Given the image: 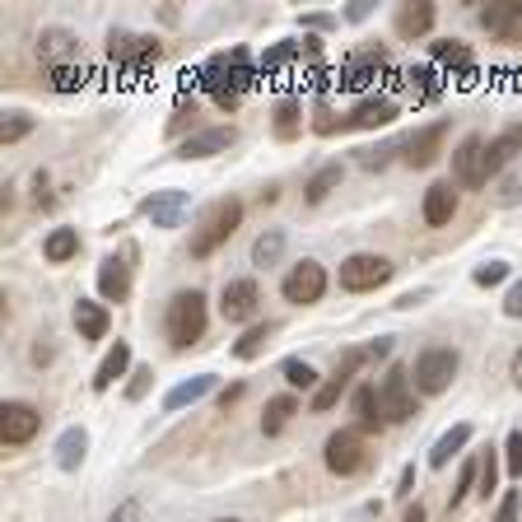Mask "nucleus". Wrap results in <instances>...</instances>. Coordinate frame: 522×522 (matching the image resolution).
<instances>
[{"mask_svg":"<svg viewBox=\"0 0 522 522\" xmlns=\"http://www.w3.org/2000/svg\"><path fill=\"white\" fill-rule=\"evenodd\" d=\"M140 210L154 220V229H182L187 215H191V196H187L182 187H164V191L145 196V206H140Z\"/></svg>","mask_w":522,"mask_h":522,"instance_id":"obj_12","label":"nucleus"},{"mask_svg":"<svg viewBox=\"0 0 522 522\" xmlns=\"http://www.w3.org/2000/svg\"><path fill=\"white\" fill-rule=\"evenodd\" d=\"M387 280H392V261L378 252H354L341 261V290L345 294H369V290L387 285Z\"/></svg>","mask_w":522,"mask_h":522,"instance_id":"obj_6","label":"nucleus"},{"mask_svg":"<svg viewBox=\"0 0 522 522\" xmlns=\"http://www.w3.org/2000/svg\"><path fill=\"white\" fill-rule=\"evenodd\" d=\"M238 224H243V200H233V196H229V200H215L210 215H206V224L191 233V257L206 261L215 248H224L229 238L238 233Z\"/></svg>","mask_w":522,"mask_h":522,"instance_id":"obj_2","label":"nucleus"},{"mask_svg":"<svg viewBox=\"0 0 522 522\" xmlns=\"http://www.w3.org/2000/svg\"><path fill=\"white\" fill-rule=\"evenodd\" d=\"M378 406H383V420L387 425H406L420 415V396H415V383H411V369L392 364L378 383Z\"/></svg>","mask_w":522,"mask_h":522,"instance_id":"obj_4","label":"nucleus"},{"mask_svg":"<svg viewBox=\"0 0 522 522\" xmlns=\"http://www.w3.org/2000/svg\"><path fill=\"white\" fill-rule=\"evenodd\" d=\"M303 56L317 61V56H322V43H317V37H303Z\"/></svg>","mask_w":522,"mask_h":522,"instance_id":"obj_59","label":"nucleus"},{"mask_svg":"<svg viewBox=\"0 0 522 522\" xmlns=\"http://www.w3.org/2000/svg\"><path fill=\"white\" fill-rule=\"evenodd\" d=\"M107 327H112V317H107L103 303H94V299H79L75 303V332H79V341H103Z\"/></svg>","mask_w":522,"mask_h":522,"instance_id":"obj_26","label":"nucleus"},{"mask_svg":"<svg viewBox=\"0 0 522 522\" xmlns=\"http://www.w3.org/2000/svg\"><path fill=\"white\" fill-rule=\"evenodd\" d=\"M401 522H429V517H425V508L415 504V508H406V517H401Z\"/></svg>","mask_w":522,"mask_h":522,"instance_id":"obj_61","label":"nucleus"},{"mask_svg":"<svg viewBox=\"0 0 522 522\" xmlns=\"http://www.w3.org/2000/svg\"><path fill=\"white\" fill-rule=\"evenodd\" d=\"M257 303H261V290H257V280H229L224 294H220V312H224V322H252L257 317Z\"/></svg>","mask_w":522,"mask_h":522,"instance_id":"obj_16","label":"nucleus"},{"mask_svg":"<svg viewBox=\"0 0 522 522\" xmlns=\"http://www.w3.org/2000/svg\"><path fill=\"white\" fill-rule=\"evenodd\" d=\"M299 127H303V103L299 98H280L275 103V136L280 140H294Z\"/></svg>","mask_w":522,"mask_h":522,"instance_id":"obj_39","label":"nucleus"},{"mask_svg":"<svg viewBox=\"0 0 522 522\" xmlns=\"http://www.w3.org/2000/svg\"><path fill=\"white\" fill-rule=\"evenodd\" d=\"M127 374H131V345L117 341V345L103 354V364L94 369V383H89V387H94V392H107L117 378H127Z\"/></svg>","mask_w":522,"mask_h":522,"instance_id":"obj_25","label":"nucleus"},{"mask_svg":"<svg viewBox=\"0 0 522 522\" xmlns=\"http://www.w3.org/2000/svg\"><path fill=\"white\" fill-rule=\"evenodd\" d=\"M107 56L117 61V70H127V75H145L159 56H164V47L154 43V37H140V33H117L107 37Z\"/></svg>","mask_w":522,"mask_h":522,"instance_id":"obj_5","label":"nucleus"},{"mask_svg":"<svg viewBox=\"0 0 522 522\" xmlns=\"http://www.w3.org/2000/svg\"><path fill=\"white\" fill-rule=\"evenodd\" d=\"M271 336H275V322H257V327H248L243 336L233 341V359H257V354L271 345Z\"/></svg>","mask_w":522,"mask_h":522,"instance_id":"obj_36","label":"nucleus"},{"mask_svg":"<svg viewBox=\"0 0 522 522\" xmlns=\"http://www.w3.org/2000/svg\"><path fill=\"white\" fill-rule=\"evenodd\" d=\"M280 294H285L290 303H317L327 294V266L322 261H312V257H303L299 266H290V275H285V285H280Z\"/></svg>","mask_w":522,"mask_h":522,"instance_id":"obj_8","label":"nucleus"},{"mask_svg":"<svg viewBox=\"0 0 522 522\" xmlns=\"http://www.w3.org/2000/svg\"><path fill=\"white\" fill-rule=\"evenodd\" d=\"M495 490H499V448H486V457H480V486H476V495L490 504Z\"/></svg>","mask_w":522,"mask_h":522,"instance_id":"obj_43","label":"nucleus"},{"mask_svg":"<svg viewBox=\"0 0 522 522\" xmlns=\"http://www.w3.org/2000/svg\"><path fill=\"white\" fill-rule=\"evenodd\" d=\"M453 182L457 187H466V191H476V187H486L490 182V173H486V136H462V145H457V154H453Z\"/></svg>","mask_w":522,"mask_h":522,"instance_id":"obj_9","label":"nucleus"},{"mask_svg":"<svg viewBox=\"0 0 522 522\" xmlns=\"http://www.w3.org/2000/svg\"><path fill=\"white\" fill-rule=\"evenodd\" d=\"M396 103L387 94H369V98H359L350 112H345V131H378V127H392L396 122Z\"/></svg>","mask_w":522,"mask_h":522,"instance_id":"obj_15","label":"nucleus"},{"mask_svg":"<svg viewBox=\"0 0 522 522\" xmlns=\"http://www.w3.org/2000/svg\"><path fill=\"white\" fill-rule=\"evenodd\" d=\"M354 154H359V169H383L392 164V154H401V140H387L378 149H354Z\"/></svg>","mask_w":522,"mask_h":522,"instance_id":"obj_47","label":"nucleus"},{"mask_svg":"<svg viewBox=\"0 0 522 522\" xmlns=\"http://www.w3.org/2000/svg\"><path fill=\"white\" fill-rule=\"evenodd\" d=\"M37 56L47 61V70L79 66V37L70 28H43V33H37Z\"/></svg>","mask_w":522,"mask_h":522,"instance_id":"obj_17","label":"nucleus"},{"mask_svg":"<svg viewBox=\"0 0 522 522\" xmlns=\"http://www.w3.org/2000/svg\"><path fill=\"white\" fill-rule=\"evenodd\" d=\"M444 140H448V122H429L411 136H401V159H406L411 169H429V164H438V154H444Z\"/></svg>","mask_w":522,"mask_h":522,"instance_id":"obj_11","label":"nucleus"},{"mask_svg":"<svg viewBox=\"0 0 522 522\" xmlns=\"http://www.w3.org/2000/svg\"><path fill=\"white\" fill-rule=\"evenodd\" d=\"M52 89H56V94L85 89V66H61V70H52Z\"/></svg>","mask_w":522,"mask_h":522,"instance_id":"obj_46","label":"nucleus"},{"mask_svg":"<svg viewBox=\"0 0 522 522\" xmlns=\"http://www.w3.org/2000/svg\"><path fill=\"white\" fill-rule=\"evenodd\" d=\"M200 89L220 103V112H233L238 103H243V94L233 89V75H229V56L224 52H215L206 66H200Z\"/></svg>","mask_w":522,"mask_h":522,"instance_id":"obj_14","label":"nucleus"},{"mask_svg":"<svg viewBox=\"0 0 522 522\" xmlns=\"http://www.w3.org/2000/svg\"><path fill=\"white\" fill-rule=\"evenodd\" d=\"M37 429H43V415H37L28 401H5V406H0V438H5L10 448L33 444Z\"/></svg>","mask_w":522,"mask_h":522,"instance_id":"obj_13","label":"nucleus"},{"mask_svg":"<svg viewBox=\"0 0 522 522\" xmlns=\"http://www.w3.org/2000/svg\"><path fill=\"white\" fill-rule=\"evenodd\" d=\"M238 140V131L233 127H206V131H196V136H187L182 145H178V159H210V154H224L229 145Z\"/></svg>","mask_w":522,"mask_h":522,"instance_id":"obj_19","label":"nucleus"},{"mask_svg":"<svg viewBox=\"0 0 522 522\" xmlns=\"http://www.w3.org/2000/svg\"><path fill=\"white\" fill-rule=\"evenodd\" d=\"M471 434H476L471 425H453L448 434H438V444L429 448V466H434V471H444V466H448V462H453L466 444H471Z\"/></svg>","mask_w":522,"mask_h":522,"instance_id":"obj_29","label":"nucleus"},{"mask_svg":"<svg viewBox=\"0 0 522 522\" xmlns=\"http://www.w3.org/2000/svg\"><path fill=\"white\" fill-rule=\"evenodd\" d=\"M322 457H327V471H332V476H359V471L369 466L364 434H359V429H336V434L327 438Z\"/></svg>","mask_w":522,"mask_h":522,"instance_id":"obj_7","label":"nucleus"},{"mask_svg":"<svg viewBox=\"0 0 522 522\" xmlns=\"http://www.w3.org/2000/svg\"><path fill=\"white\" fill-rule=\"evenodd\" d=\"M476 285L480 290H490V285H504V280H508V261H486V266H476Z\"/></svg>","mask_w":522,"mask_h":522,"instance_id":"obj_48","label":"nucleus"},{"mask_svg":"<svg viewBox=\"0 0 522 522\" xmlns=\"http://www.w3.org/2000/svg\"><path fill=\"white\" fill-rule=\"evenodd\" d=\"M438 10L429 5V0H415V5H396V33L406 37V43H415V37H425L434 28Z\"/></svg>","mask_w":522,"mask_h":522,"instance_id":"obj_24","label":"nucleus"},{"mask_svg":"<svg viewBox=\"0 0 522 522\" xmlns=\"http://www.w3.org/2000/svg\"><path fill=\"white\" fill-rule=\"evenodd\" d=\"M224 56H229L233 89H238V94H248V89L257 85V66H252V52H248V47H233V52H224Z\"/></svg>","mask_w":522,"mask_h":522,"instance_id":"obj_38","label":"nucleus"},{"mask_svg":"<svg viewBox=\"0 0 522 522\" xmlns=\"http://www.w3.org/2000/svg\"><path fill=\"white\" fill-rule=\"evenodd\" d=\"M480 24H486L495 37L517 43L522 37V5H490V10H480Z\"/></svg>","mask_w":522,"mask_h":522,"instance_id":"obj_30","label":"nucleus"},{"mask_svg":"<svg viewBox=\"0 0 522 522\" xmlns=\"http://www.w3.org/2000/svg\"><path fill=\"white\" fill-rule=\"evenodd\" d=\"M369 15H374V5H369V0H354V5L345 10V19H350V24H364Z\"/></svg>","mask_w":522,"mask_h":522,"instance_id":"obj_55","label":"nucleus"},{"mask_svg":"<svg viewBox=\"0 0 522 522\" xmlns=\"http://www.w3.org/2000/svg\"><path fill=\"white\" fill-rule=\"evenodd\" d=\"M303 56V43H275V47H266L261 52V75H275V70H285L290 61H299Z\"/></svg>","mask_w":522,"mask_h":522,"instance_id":"obj_42","label":"nucleus"},{"mask_svg":"<svg viewBox=\"0 0 522 522\" xmlns=\"http://www.w3.org/2000/svg\"><path fill=\"white\" fill-rule=\"evenodd\" d=\"M504 317H522V280H513L504 294Z\"/></svg>","mask_w":522,"mask_h":522,"instance_id":"obj_51","label":"nucleus"},{"mask_svg":"<svg viewBox=\"0 0 522 522\" xmlns=\"http://www.w3.org/2000/svg\"><path fill=\"white\" fill-rule=\"evenodd\" d=\"M392 341H396V336H378V341H369V345H364L369 359H387V354H392Z\"/></svg>","mask_w":522,"mask_h":522,"instance_id":"obj_54","label":"nucleus"},{"mask_svg":"<svg viewBox=\"0 0 522 522\" xmlns=\"http://www.w3.org/2000/svg\"><path fill=\"white\" fill-rule=\"evenodd\" d=\"M411 94L415 103H434L438 94H444V75H438V66H411Z\"/></svg>","mask_w":522,"mask_h":522,"instance_id":"obj_34","label":"nucleus"},{"mask_svg":"<svg viewBox=\"0 0 522 522\" xmlns=\"http://www.w3.org/2000/svg\"><path fill=\"white\" fill-rule=\"evenodd\" d=\"M504 466H508V476H522V429L508 434V444H504Z\"/></svg>","mask_w":522,"mask_h":522,"instance_id":"obj_50","label":"nucleus"},{"mask_svg":"<svg viewBox=\"0 0 522 522\" xmlns=\"http://www.w3.org/2000/svg\"><path fill=\"white\" fill-rule=\"evenodd\" d=\"M149 387H154V369H149V364L131 369V383H127V401H140Z\"/></svg>","mask_w":522,"mask_h":522,"instance_id":"obj_49","label":"nucleus"},{"mask_svg":"<svg viewBox=\"0 0 522 522\" xmlns=\"http://www.w3.org/2000/svg\"><path fill=\"white\" fill-rule=\"evenodd\" d=\"M517 47H522V37H517Z\"/></svg>","mask_w":522,"mask_h":522,"instance_id":"obj_63","label":"nucleus"},{"mask_svg":"<svg viewBox=\"0 0 522 522\" xmlns=\"http://www.w3.org/2000/svg\"><path fill=\"white\" fill-rule=\"evenodd\" d=\"M206 322H210V308H206V294H200V290H178L169 299L164 332H169L173 350H191L200 336H206Z\"/></svg>","mask_w":522,"mask_h":522,"instance_id":"obj_1","label":"nucleus"},{"mask_svg":"<svg viewBox=\"0 0 522 522\" xmlns=\"http://www.w3.org/2000/svg\"><path fill=\"white\" fill-rule=\"evenodd\" d=\"M411 486H415V466H406V471H401V490H396V495H406Z\"/></svg>","mask_w":522,"mask_h":522,"instance_id":"obj_60","label":"nucleus"},{"mask_svg":"<svg viewBox=\"0 0 522 522\" xmlns=\"http://www.w3.org/2000/svg\"><path fill=\"white\" fill-rule=\"evenodd\" d=\"M350 411H354V429L359 434H378L387 420H383V406H378V383H359L354 396H350Z\"/></svg>","mask_w":522,"mask_h":522,"instance_id":"obj_21","label":"nucleus"},{"mask_svg":"<svg viewBox=\"0 0 522 522\" xmlns=\"http://www.w3.org/2000/svg\"><path fill=\"white\" fill-rule=\"evenodd\" d=\"M429 56H434V66L457 70L462 85H471V79H476V56H471L466 43H453V37H444V43H429Z\"/></svg>","mask_w":522,"mask_h":522,"instance_id":"obj_22","label":"nucleus"},{"mask_svg":"<svg viewBox=\"0 0 522 522\" xmlns=\"http://www.w3.org/2000/svg\"><path fill=\"white\" fill-rule=\"evenodd\" d=\"M107 522H140V504H136V499H127V504L117 508V513H112Z\"/></svg>","mask_w":522,"mask_h":522,"instance_id":"obj_53","label":"nucleus"},{"mask_svg":"<svg viewBox=\"0 0 522 522\" xmlns=\"http://www.w3.org/2000/svg\"><path fill=\"white\" fill-rule=\"evenodd\" d=\"M425 299H429V290H411V294L396 299V308H415V303H425Z\"/></svg>","mask_w":522,"mask_h":522,"instance_id":"obj_58","label":"nucleus"},{"mask_svg":"<svg viewBox=\"0 0 522 522\" xmlns=\"http://www.w3.org/2000/svg\"><path fill=\"white\" fill-rule=\"evenodd\" d=\"M285 243H290L285 229H266L257 243H252V266H275L280 257H285Z\"/></svg>","mask_w":522,"mask_h":522,"instance_id":"obj_37","label":"nucleus"},{"mask_svg":"<svg viewBox=\"0 0 522 522\" xmlns=\"http://www.w3.org/2000/svg\"><path fill=\"white\" fill-rule=\"evenodd\" d=\"M294 415H299V396H294V392L271 396V401H266V411H261V434H271V438H275V434L285 429Z\"/></svg>","mask_w":522,"mask_h":522,"instance_id":"obj_31","label":"nucleus"},{"mask_svg":"<svg viewBox=\"0 0 522 522\" xmlns=\"http://www.w3.org/2000/svg\"><path fill=\"white\" fill-rule=\"evenodd\" d=\"M341 178H345V169L341 164H322V169H317L312 178H308V187H303V200H308V206H322V200L341 187Z\"/></svg>","mask_w":522,"mask_h":522,"instance_id":"obj_32","label":"nucleus"},{"mask_svg":"<svg viewBox=\"0 0 522 522\" xmlns=\"http://www.w3.org/2000/svg\"><path fill=\"white\" fill-rule=\"evenodd\" d=\"M28 131H33V117H28V112H5V127H0V140H5V145H19Z\"/></svg>","mask_w":522,"mask_h":522,"instance_id":"obj_45","label":"nucleus"},{"mask_svg":"<svg viewBox=\"0 0 522 522\" xmlns=\"http://www.w3.org/2000/svg\"><path fill=\"white\" fill-rule=\"evenodd\" d=\"M476 486H480V462H476V457H466V462H462V471H457V490H453V508H457V504H462V499H466V495L476 490Z\"/></svg>","mask_w":522,"mask_h":522,"instance_id":"obj_44","label":"nucleus"},{"mask_svg":"<svg viewBox=\"0 0 522 522\" xmlns=\"http://www.w3.org/2000/svg\"><path fill=\"white\" fill-rule=\"evenodd\" d=\"M350 383H354V378H345V374H332V378H322V387H317V392H312V401H308V406H312V415H327V411L336 406V401L350 392Z\"/></svg>","mask_w":522,"mask_h":522,"instance_id":"obj_35","label":"nucleus"},{"mask_svg":"<svg viewBox=\"0 0 522 522\" xmlns=\"http://www.w3.org/2000/svg\"><path fill=\"white\" fill-rule=\"evenodd\" d=\"M517 159H522V122H513V127H504L495 140H486V173H490V178H495V173H508Z\"/></svg>","mask_w":522,"mask_h":522,"instance_id":"obj_18","label":"nucleus"},{"mask_svg":"<svg viewBox=\"0 0 522 522\" xmlns=\"http://www.w3.org/2000/svg\"><path fill=\"white\" fill-rule=\"evenodd\" d=\"M98 294L107 303H127L131 299V266H127V257H103V266H98Z\"/></svg>","mask_w":522,"mask_h":522,"instance_id":"obj_20","label":"nucleus"},{"mask_svg":"<svg viewBox=\"0 0 522 522\" xmlns=\"http://www.w3.org/2000/svg\"><path fill=\"white\" fill-rule=\"evenodd\" d=\"M43 257H47L52 266L79 257V229H52V233H47V243H43Z\"/></svg>","mask_w":522,"mask_h":522,"instance_id":"obj_33","label":"nucleus"},{"mask_svg":"<svg viewBox=\"0 0 522 522\" xmlns=\"http://www.w3.org/2000/svg\"><path fill=\"white\" fill-rule=\"evenodd\" d=\"M517 387H522V378H517Z\"/></svg>","mask_w":522,"mask_h":522,"instance_id":"obj_64","label":"nucleus"},{"mask_svg":"<svg viewBox=\"0 0 522 522\" xmlns=\"http://www.w3.org/2000/svg\"><path fill=\"white\" fill-rule=\"evenodd\" d=\"M495 206H504V210L522 206V159H517L508 173H499V182H495Z\"/></svg>","mask_w":522,"mask_h":522,"instance_id":"obj_40","label":"nucleus"},{"mask_svg":"<svg viewBox=\"0 0 522 522\" xmlns=\"http://www.w3.org/2000/svg\"><path fill=\"white\" fill-rule=\"evenodd\" d=\"M387 66V47H364V52H350L345 61H341V79L336 85L345 89V94H364L374 79H378V70Z\"/></svg>","mask_w":522,"mask_h":522,"instance_id":"obj_10","label":"nucleus"},{"mask_svg":"<svg viewBox=\"0 0 522 522\" xmlns=\"http://www.w3.org/2000/svg\"><path fill=\"white\" fill-rule=\"evenodd\" d=\"M517 508H522V499L508 490V495L499 499V513H495V522H517Z\"/></svg>","mask_w":522,"mask_h":522,"instance_id":"obj_52","label":"nucleus"},{"mask_svg":"<svg viewBox=\"0 0 522 522\" xmlns=\"http://www.w3.org/2000/svg\"><path fill=\"white\" fill-rule=\"evenodd\" d=\"M457 369H462V354H457V350H448V345H429V350L415 354L411 383H415L420 396H438V392H448V387H453Z\"/></svg>","mask_w":522,"mask_h":522,"instance_id":"obj_3","label":"nucleus"},{"mask_svg":"<svg viewBox=\"0 0 522 522\" xmlns=\"http://www.w3.org/2000/svg\"><path fill=\"white\" fill-rule=\"evenodd\" d=\"M220 522H243V517H220Z\"/></svg>","mask_w":522,"mask_h":522,"instance_id":"obj_62","label":"nucleus"},{"mask_svg":"<svg viewBox=\"0 0 522 522\" xmlns=\"http://www.w3.org/2000/svg\"><path fill=\"white\" fill-rule=\"evenodd\" d=\"M56 466L61 471H79V462H85V453H89V429L85 425H70L61 438H56Z\"/></svg>","mask_w":522,"mask_h":522,"instance_id":"obj_27","label":"nucleus"},{"mask_svg":"<svg viewBox=\"0 0 522 522\" xmlns=\"http://www.w3.org/2000/svg\"><path fill=\"white\" fill-rule=\"evenodd\" d=\"M238 396H243V383H229V387L220 392V411H229V406H233Z\"/></svg>","mask_w":522,"mask_h":522,"instance_id":"obj_56","label":"nucleus"},{"mask_svg":"<svg viewBox=\"0 0 522 522\" xmlns=\"http://www.w3.org/2000/svg\"><path fill=\"white\" fill-rule=\"evenodd\" d=\"M453 215H457V191H453V182H434V187L425 191V224H429V229H444V224H453Z\"/></svg>","mask_w":522,"mask_h":522,"instance_id":"obj_23","label":"nucleus"},{"mask_svg":"<svg viewBox=\"0 0 522 522\" xmlns=\"http://www.w3.org/2000/svg\"><path fill=\"white\" fill-rule=\"evenodd\" d=\"M280 374H285L290 387H303V392H317V387H322V378H317V369L308 364V359H285V364H280Z\"/></svg>","mask_w":522,"mask_h":522,"instance_id":"obj_41","label":"nucleus"},{"mask_svg":"<svg viewBox=\"0 0 522 522\" xmlns=\"http://www.w3.org/2000/svg\"><path fill=\"white\" fill-rule=\"evenodd\" d=\"M336 15H303V28H332Z\"/></svg>","mask_w":522,"mask_h":522,"instance_id":"obj_57","label":"nucleus"},{"mask_svg":"<svg viewBox=\"0 0 522 522\" xmlns=\"http://www.w3.org/2000/svg\"><path fill=\"white\" fill-rule=\"evenodd\" d=\"M215 392V374H196V378H187V383H178L169 396H164V411L169 415H178L182 406H196L200 396H210Z\"/></svg>","mask_w":522,"mask_h":522,"instance_id":"obj_28","label":"nucleus"}]
</instances>
